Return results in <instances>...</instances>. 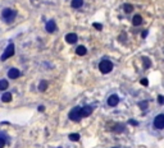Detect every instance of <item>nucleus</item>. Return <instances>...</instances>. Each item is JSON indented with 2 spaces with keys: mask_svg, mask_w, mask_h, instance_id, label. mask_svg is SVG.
I'll list each match as a JSON object with an SVG mask.
<instances>
[{
  "mask_svg": "<svg viewBox=\"0 0 164 148\" xmlns=\"http://www.w3.org/2000/svg\"><path fill=\"white\" fill-rule=\"evenodd\" d=\"M99 70L103 74H108L113 70V63L108 59H104L99 63Z\"/></svg>",
  "mask_w": 164,
  "mask_h": 148,
  "instance_id": "nucleus-2",
  "label": "nucleus"
},
{
  "mask_svg": "<svg viewBox=\"0 0 164 148\" xmlns=\"http://www.w3.org/2000/svg\"><path fill=\"white\" fill-rule=\"evenodd\" d=\"M123 9H125L126 13H132V12H134V7H132L131 4H125L123 5Z\"/></svg>",
  "mask_w": 164,
  "mask_h": 148,
  "instance_id": "nucleus-20",
  "label": "nucleus"
},
{
  "mask_svg": "<svg viewBox=\"0 0 164 148\" xmlns=\"http://www.w3.org/2000/svg\"><path fill=\"white\" fill-rule=\"evenodd\" d=\"M141 84L142 86H147V84H149V81H147L146 78H142L141 79Z\"/></svg>",
  "mask_w": 164,
  "mask_h": 148,
  "instance_id": "nucleus-24",
  "label": "nucleus"
},
{
  "mask_svg": "<svg viewBox=\"0 0 164 148\" xmlns=\"http://www.w3.org/2000/svg\"><path fill=\"white\" fill-rule=\"evenodd\" d=\"M107 102H108V105H109L110 107H116L117 105L119 103V97H118V95H110V96L108 97Z\"/></svg>",
  "mask_w": 164,
  "mask_h": 148,
  "instance_id": "nucleus-6",
  "label": "nucleus"
},
{
  "mask_svg": "<svg viewBox=\"0 0 164 148\" xmlns=\"http://www.w3.org/2000/svg\"><path fill=\"white\" fill-rule=\"evenodd\" d=\"M8 81H5V79H3V81H0V91H5V89L8 88Z\"/></svg>",
  "mask_w": 164,
  "mask_h": 148,
  "instance_id": "nucleus-18",
  "label": "nucleus"
},
{
  "mask_svg": "<svg viewBox=\"0 0 164 148\" xmlns=\"http://www.w3.org/2000/svg\"><path fill=\"white\" fill-rule=\"evenodd\" d=\"M126 126L123 124H116V126L113 128V130L116 132V133H122V132H125Z\"/></svg>",
  "mask_w": 164,
  "mask_h": 148,
  "instance_id": "nucleus-14",
  "label": "nucleus"
},
{
  "mask_svg": "<svg viewBox=\"0 0 164 148\" xmlns=\"http://www.w3.org/2000/svg\"><path fill=\"white\" fill-rule=\"evenodd\" d=\"M94 27L96 29H103V26H101V24H99V23H94Z\"/></svg>",
  "mask_w": 164,
  "mask_h": 148,
  "instance_id": "nucleus-25",
  "label": "nucleus"
},
{
  "mask_svg": "<svg viewBox=\"0 0 164 148\" xmlns=\"http://www.w3.org/2000/svg\"><path fill=\"white\" fill-rule=\"evenodd\" d=\"M69 119L72 121H80L82 119L81 116V107H75L72 111L69 112Z\"/></svg>",
  "mask_w": 164,
  "mask_h": 148,
  "instance_id": "nucleus-5",
  "label": "nucleus"
},
{
  "mask_svg": "<svg viewBox=\"0 0 164 148\" xmlns=\"http://www.w3.org/2000/svg\"><path fill=\"white\" fill-rule=\"evenodd\" d=\"M142 61H144V68L145 69H147V68L151 66V61H150V59H147L146 56L142 58Z\"/></svg>",
  "mask_w": 164,
  "mask_h": 148,
  "instance_id": "nucleus-19",
  "label": "nucleus"
},
{
  "mask_svg": "<svg viewBox=\"0 0 164 148\" xmlns=\"http://www.w3.org/2000/svg\"><path fill=\"white\" fill-rule=\"evenodd\" d=\"M14 55V44H9L8 46H7V49H5V51H4V54L1 55V60L4 61V60H7V59H9L10 56H13Z\"/></svg>",
  "mask_w": 164,
  "mask_h": 148,
  "instance_id": "nucleus-4",
  "label": "nucleus"
},
{
  "mask_svg": "<svg viewBox=\"0 0 164 148\" xmlns=\"http://www.w3.org/2000/svg\"><path fill=\"white\" fill-rule=\"evenodd\" d=\"M59 148H60V147H59Z\"/></svg>",
  "mask_w": 164,
  "mask_h": 148,
  "instance_id": "nucleus-30",
  "label": "nucleus"
},
{
  "mask_svg": "<svg viewBox=\"0 0 164 148\" xmlns=\"http://www.w3.org/2000/svg\"><path fill=\"white\" fill-rule=\"evenodd\" d=\"M8 77L10 79H17L21 77V72L18 69H15V68H12V69H9V72H8Z\"/></svg>",
  "mask_w": 164,
  "mask_h": 148,
  "instance_id": "nucleus-8",
  "label": "nucleus"
},
{
  "mask_svg": "<svg viewBox=\"0 0 164 148\" xmlns=\"http://www.w3.org/2000/svg\"><path fill=\"white\" fill-rule=\"evenodd\" d=\"M77 40H78V37H77L76 33H68L66 36V41L68 44H76Z\"/></svg>",
  "mask_w": 164,
  "mask_h": 148,
  "instance_id": "nucleus-9",
  "label": "nucleus"
},
{
  "mask_svg": "<svg viewBox=\"0 0 164 148\" xmlns=\"http://www.w3.org/2000/svg\"><path fill=\"white\" fill-rule=\"evenodd\" d=\"M147 106H149V101H141V102H138V107H140L142 111L146 110Z\"/></svg>",
  "mask_w": 164,
  "mask_h": 148,
  "instance_id": "nucleus-17",
  "label": "nucleus"
},
{
  "mask_svg": "<svg viewBox=\"0 0 164 148\" xmlns=\"http://www.w3.org/2000/svg\"><path fill=\"white\" fill-rule=\"evenodd\" d=\"M76 54L80 55V56H83V55L87 54V49H86L85 46H78V47L76 49Z\"/></svg>",
  "mask_w": 164,
  "mask_h": 148,
  "instance_id": "nucleus-12",
  "label": "nucleus"
},
{
  "mask_svg": "<svg viewBox=\"0 0 164 148\" xmlns=\"http://www.w3.org/2000/svg\"><path fill=\"white\" fill-rule=\"evenodd\" d=\"M113 148H118V147H113Z\"/></svg>",
  "mask_w": 164,
  "mask_h": 148,
  "instance_id": "nucleus-29",
  "label": "nucleus"
},
{
  "mask_svg": "<svg viewBox=\"0 0 164 148\" xmlns=\"http://www.w3.org/2000/svg\"><path fill=\"white\" fill-rule=\"evenodd\" d=\"M129 124H134V125H138L137 121H135V120H129Z\"/></svg>",
  "mask_w": 164,
  "mask_h": 148,
  "instance_id": "nucleus-26",
  "label": "nucleus"
},
{
  "mask_svg": "<svg viewBox=\"0 0 164 148\" xmlns=\"http://www.w3.org/2000/svg\"><path fill=\"white\" fill-rule=\"evenodd\" d=\"M72 8H75V9H78V8H81L82 5H83V0H72Z\"/></svg>",
  "mask_w": 164,
  "mask_h": 148,
  "instance_id": "nucleus-13",
  "label": "nucleus"
},
{
  "mask_svg": "<svg viewBox=\"0 0 164 148\" xmlns=\"http://www.w3.org/2000/svg\"><path fill=\"white\" fill-rule=\"evenodd\" d=\"M1 101L3 102H10L12 101V95L10 93H4L1 96Z\"/></svg>",
  "mask_w": 164,
  "mask_h": 148,
  "instance_id": "nucleus-16",
  "label": "nucleus"
},
{
  "mask_svg": "<svg viewBox=\"0 0 164 148\" xmlns=\"http://www.w3.org/2000/svg\"><path fill=\"white\" fill-rule=\"evenodd\" d=\"M45 28H46V31H48L49 33H53L55 29H57V24H55L54 21H49V22L46 23Z\"/></svg>",
  "mask_w": 164,
  "mask_h": 148,
  "instance_id": "nucleus-10",
  "label": "nucleus"
},
{
  "mask_svg": "<svg viewBox=\"0 0 164 148\" xmlns=\"http://www.w3.org/2000/svg\"><path fill=\"white\" fill-rule=\"evenodd\" d=\"M149 126L154 134H159L164 132V111L154 112V115L150 118Z\"/></svg>",
  "mask_w": 164,
  "mask_h": 148,
  "instance_id": "nucleus-1",
  "label": "nucleus"
},
{
  "mask_svg": "<svg viewBox=\"0 0 164 148\" xmlns=\"http://www.w3.org/2000/svg\"><path fill=\"white\" fill-rule=\"evenodd\" d=\"M156 101H158V103L159 105H164V96H162V95H159L156 98Z\"/></svg>",
  "mask_w": 164,
  "mask_h": 148,
  "instance_id": "nucleus-22",
  "label": "nucleus"
},
{
  "mask_svg": "<svg viewBox=\"0 0 164 148\" xmlns=\"http://www.w3.org/2000/svg\"><path fill=\"white\" fill-rule=\"evenodd\" d=\"M92 111H94V107L90 106V105H86V106L81 107V116L82 118H87L92 114Z\"/></svg>",
  "mask_w": 164,
  "mask_h": 148,
  "instance_id": "nucleus-7",
  "label": "nucleus"
},
{
  "mask_svg": "<svg viewBox=\"0 0 164 148\" xmlns=\"http://www.w3.org/2000/svg\"><path fill=\"white\" fill-rule=\"evenodd\" d=\"M39 89H40L41 92L46 91V89H48V82H46V81H41V82H40V84H39Z\"/></svg>",
  "mask_w": 164,
  "mask_h": 148,
  "instance_id": "nucleus-15",
  "label": "nucleus"
},
{
  "mask_svg": "<svg viewBox=\"0 0 164 148\" xmlns=\"http://www.w3.org/2000/svg\"><path fill=\"white\" fill-rule=\"evenodd\" d=\"M147 36V31H144V32H142V37H144V38H145V37H146Z\"/></svg>",
  "mask_w": 164,
  "mask_h": 148,
  "instance_id": "nucleus-27",
  "label": "nucleus"
},
{
  "mask_svg": "<svg viewBox=\"0 0 164 148\" xmlns=\"http://www.w3.org/2000/svg\"><path fill=\"white\" fill-rule=\"evenodd\" d=\"M132 23H134V26H140L142 23V17L140 14H135L132 18Z\"/></svg>",
  "mask_w": 164,
  "mask_h": 148,
  "instance_id": "nucleus-11",
  "label": "nucleus"
},
{
  "mask_svg": "<svg viewBox=\"0 0 164 148\" xmlns=\"http://www.w3.org/2000/svg\"><path fill=\"white\" fill-rule=\"evenodd\" d=\"M44 110H45L44 106H39V111H44Z\"/></svg>",
  "mask_w": 164,
  "mask_h": 148,
  "instance_id": "nucleus-28",
  "label": "nucleus"
},
{
  "mask_svg": "<svg viewBox=\"0 0 164 148\" xmlns=\"http://www.w3.org/2000/svg\"><path fill=\"white\" fill-rule=\"evenodd\" d=\"M69 139L72 140V142H77V140H80V135L77 134V133H72L69 135Z\"/></svg>",
  "mask_w": 164,
  "mask_h": 148,
  "instance_id": "nucleus-21",
  "label": "nucleus"
},
{
  "mask_svg": "<svg viewBox=\"0 0 164 148\" xmlns=\"http://www.w3.org/2000/svg\"><path fill=\"white\" fill-rule=\"evenodd\" d=\"M5 146V139L3 137H0V148H3Z\"/></svg>",
  "mask_w": 164,
  "mask_h": 148,
  "instance_id": "nucleus-23",
  "label": "nucleus"
},
{
  "mask_svg": "<svg viewBox=\"0 0 164 148\" xmlns=\"http://www.w3.org/2000/svg\"><path fill=\"white\" fill-rule=\"evenodd\" d=\"M1 17H3V19H4L5 22L10 23V22H13V21L15 19V17H17V12L13 10V9H10V8H7V9L3 10Z\"/></svg>",
  "mask_w": 164,
  "mask_h": 148,
  "instance_id": "nucleus-3",
  "label": "nucleus"
}]
</instances>
